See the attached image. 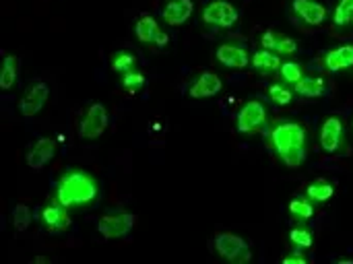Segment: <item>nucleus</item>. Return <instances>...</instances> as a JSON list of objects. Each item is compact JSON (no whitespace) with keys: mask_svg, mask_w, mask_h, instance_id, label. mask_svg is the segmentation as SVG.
I'll return each instance as SVG.
<instances>
[{"mask_svg":"<svg viewBox=\"0 0 353 264\" xmlns=\"http://www.w3.org/2000/svg\"><path fill=\"white\" fill-rule=\"evenodd\" d=\"M271 143L279 159L290 167L298 170L306 159V130L298 122H279L271 130Z\"/></svg>","mask_w":353,"mask_h":264,"instance_id":"nucleus-1","label":"nucleus"},{"mask_svg":"<svg viewBox=\"0 0 353 264\" xmlns=\"http://www.w3.org/2000/svg\"><path fill=\"white\" fill-rule=\"evenodd\" d=\"M97 182L83 170L66 172L56 186V203L62 207H85L97 199Z\"/></svg>","mask_w":353,"mask_h":264,"instance_id":"nucleus-2","label":"nucleus"},{"mask_svg":"<svg viewBox=\"0 0 353 264\" xmlns=\"http://www.w3.org/2000/svg\"><path fill=\"white\" fill-rule=\"evenodd\" d=\"M134 227V215L130 211H110L105 213L99 221H97V232L105 238V240H118L130 234V230Z\"/></svg>","mask_w":353,"mask_h":264,"instance_id":"nucleus-3","label":"nucleus"},{"mask_svg":"<svg viewBox=\"0 0 353 264\" xmlns=\"http://www.w3.org/2000/svg\"><path fill=\"white\" fill-rule=\"evenodd\" d=\"M108 128V110L101 103H91L79 122V136L85 141L99 139Z\"/></svg>","mask_w":353,"mask_h":264,"instance_id":"nucleus-4","label":"nucleus"},{"mask_svg":"<svg viewBox=\"0 0 353 264\" xmlns=\"http://www.w3.org/2000/svg\"><path fill=\"white\" fill-rule=\"evenodd\" d=\"M215 252L230 263H248L250 261L248 244L240 236H234V234L215 236Z\"/></svg>","mask_w":353,"mask_h":264,"instance_id":"nucleus-5","label":"nucleus"},{"mask_svg":"<svg viewBox=\"0 0 353 264\" xmlns=\"http://www.w3.org/2000/svg\"><path fill=\"white\" fill-rule=\"evenodd\" d=\"M203 21L213 27L230 29L238 23V10L228 0H213L203 8Z\"/></svg>","mask_w":353,"mask_h":264,"instance_id":"nucleus-6","label":"nucleus"},{"mask_svg":"<svg viewBox=\"0 0 353 264\" xmlns=\"http://www.w3.org/2000/svg\"><path fill=\"white\" fill-rule=\"evenodd\" d=\"M265 122H267V110H265V105L261 101L252 99V101L244 103L242 110L238 112L236 126H238V132L250 134V132L259 130Z\"/></svg>","mask_w":353,"mask_h":264,"instance_id":"nucleus-7","label":"nucleus"},{"mask_svg":"<svg viewBox=\"0 0 353 264\" xmlns=\"http://www.w3.org/2000/svg\"><path fill=\"white\" fill-rule=\"evenodd\" d=\"M48 95H50V87H48L43 81L33 83V85L27 89V93L23 95V99L19 101V112H21L23 116H27V118L39 114V112L43 110L46 101H48Z\"/></svg>","mask_w":353,"mask_h":264,"instance_id":"nucleus-8","label":"nucleus"},{"mask_svg":"<svg viewBox=\"0 0 353 264\" xmlns=\"http://www.w3.org/2000/svg\"><path fill=\"white\" fill-rule=\"evenodd\" d=\"M134 35L141 43H155V45H165L170 41L168 33L161 31L157 21L151 14H143L137 25H134Z\"/></svg>","mask_w":353,"mask_h":264,"instance_id":"nucleus-9","label":"nucleus"},{"mask_svg":"<svg viewBox=\"0 0 353 264\" xmlns=\"http://www.w3.org/2000/svg\"><path fill=\"white\" fill-rule=\"evenodd\" d=\"M56 149H58V145H56L54 139H50V136L37 139V141L31 145L29 153H27V165H29L31 170H41L46 163H50V161L54 159Z\"/></svg>","mask_w":353,"mask_h":264,"instance_id":"nucleus-10","label":"nucleus"},{"mask_svg":"<svg viewBox=\"0 0 353 264\" xmlns=\"http://www.w3.org/2000/svg\"><path fill=\"white\" fill-rule=\"evenodd\" d=\"M343 143V122L337 116H329L321 126V145L327 153H337Z\"/></svg>","mask_w":353,"mask_h":264,"instance_id":"nucleus-11","label":"nucleus"},{"mask_svg":"<svg viewBox=\"0 0 353 264\" xmlns=\"http://www.w3.org/2000/svg\"><path fill=\"white\" fill-rule=\"evenodd\" d=\"M221 87H223L221 79H219L215 72L205 70V72H201V74L192 81V85H190V89H188V95H190L192 99H205V97L217 95V93L221 91Z\"/></svg>","mask_w":353,"mask_h":264,"instance_id":"nucleus-12","label":"nucleus"},{"mask_svg":"<svg viewBox=\"0 0 353 264\" xmlns=\"http://www.w3.org/2000/svg\"><path fill=\"white\" fill-rule=\"evenodd\" d=\"M215 58L228 68H246L250 64L248 52L238 43H221V45H217Z\"/></svg>","mask_w":353,"mask_h":264,"instance_id":"nucleus-13","label":"nucleus"},{"mask_svg":"<svg viewBox=\"0 0 353 264\" xmlns=\"http://www.w3.org/2000/svg\"><path fill=\"white\" fill-rule=\"evenodd\" d=\"M192 10H194V2H192V0H170V2L163 6L161 17H163V21H165L168 25L180 27V25H184V23L190 19Z\"/></svg>","mask_w":353,"mask_h":264,"instance_id":"nucleus-14","label":"nucleus"},{"mask_svg":"<svg viewBox=\"0 0 353 264\" xmlns=\"http://www.w3.org/2000/svg\"><path fill=\"white\" fill-rule=\"evenodd\" d=\"M292 8H294V12H296L300 19H304V23H308V25H321V23H325V19H327V8H325V4L314 2V0H294V2H292Z\"/></svg>","mask_w":353,"mask_h":264,"instance_id":"nucleus-15","label":"nucleus"},{"mask_svg":"<svg viewBox=\"0 0 353 264\" xmlns=\"http://www.w3.org/2000/svg\"><path fill=\"white\" fill-rule=\"evenodd\" d=\"M41 221L46 223V227L50 232H64L70 225V217L66 213V207H62L60 203L46 205L41 209Z\"/></svg>","mask_w":353,"mask_h":264,"instance_id":"nucleus-16","label":"nucleus"},{"mask_svg":"<svg viewBox=\"0 0 353 264\" xmlns=\"http://www.w3.org/2000/svg\"><path fill=\"white\" fill-rule=\"evenodd\" d=\"M325 66L333 72L337 70H345L353 66V45L347 43V45H339L335 50H329L325 54Z\"/></svg>","mask_w":353,"mask_h":264,"instance_id":"nucleus-17","label":"nucleus"},{"mask_svg":"<svg viewBox=\"0 0 353 264\" xmlns=\"http://www.w3.org/2000/svg\"><path fill=\"white\" fill-rule=\"evenodd\" d=\"M250 64L259 72H273V70H279L281 68V58L277 54H273L271 50H259L250 58Z\"/></svg>","mask_w":353,"mask_h":264,"instance_id":"nucleus-18","label":"nucleus"},{"mask_svg":"<svg viewBox=\"0 0 353 264\" xmlns=\"http://www.w3.org/2000/svg\"><path fill=\"white\" fill-rule=\"evenodd\" d=\"M294 91L302 97H321L325 93V81L321 77H302L294 85Z\"/></svg>","mask_w":353,"mask_h":264,"instance_id":"nucleus-19","label":"nucleus"},{"mask_svg":"<svg viewBox=\"0 0 353 264\" xmlns=\"http://www.w3.org/2000/svg\"><path fill=\"white\" fill-rule=\"evenodd\" d=\"M17 66H19V60L17 56L8 54L4 56L2 60V70H0V89H10L17 81Z\"/></svg>","mask_w":353,"mask_h":264,"instance_id":"nucleus-20","label":"nucleus"},{"mask_svg":"<svg viewBox=\"0 0 353 264\" xmlns=\"http://www.w3.org/2000/svg\"><path fill=\"white\" fill-rule=\"evenodd\" d=\"M306 194H308V199H312L316 203H327L329 199H333L335 188L331 184H325V182H314V184L308 186Z\"/></svg>","mask_w":353,"mask_h":264,"instance_id":"nucleus-21","label":"nucleus"},{"mask_svg":"<svg viewBox=\"0 0 353 264\" xmlns=\"http://www.w3.org/2000/svg\"><path fill=\"white\" fill-rule=\"evenodd\" d=\"M31 209L27 207V205H17L14 207V211H12V225H14V230L17 232H25L27 227H29V223H31Z\"/></svg>","mask_w":353,"mask_h":264,"instance_id":"nucleus-22","label":"nucleus"},{"mask_svg":"<svg viewBox=\"0 0 353 264\" xmlns=\"http://www.w3.org/2000/svg\"><path fill=\"white\" fill-rule=\"evenodd\" d=\"M335 25H347L353 21V0H341L333 12Z\"/></svg>","mask_w":353,"mask_h":264,"instance_id":"nucleus-23","label":"nucleus"},{"mask_svg":"<svg viewBox=\"0 0 353 264\" xmlns=\"http://www.w3.org/2000/svg\"><path fill=\"white\" fill-rule=\"evenodd\" d=\"M279 72H281V79L288 81V83H292V85H296V83L304 77L302 66H300L298 62H281Z\"/></svg>","mask_w":353,"mask_h":264,"instance_id":"nucleus-24","label":"nucleus"},{"mask_svg":"<svg viewBox=\"0 0 353 264\" xmlns=\"http://www.w3.org/2000/svg\"><path fill=\"white\" fill-rule=\"evenodd\" d=\"M134 56L132 54H128V52H120V54H116L114 58H112V70H116V72H128V70H132V66H134Z\"/></svg>","mask_w":353,"mask_h":264,"instance_id":"nucleus-25","label":"nucleus"},{"mask_svg":"<svg viewBox=\"0 0 353 264\" xmlns=\"http://www.w3.org/2000/svg\"><path fill=\"white\" fill-rule=\"evenodd\" d=\"M145 85V74L143 72H137V70H128L122 74V87L130 93L139 91L141 87Z\"/></svg>","mask_w":353,"mask_h":264,"instance_id":"nucleus-26","label":"nucleus"},{"mask_svg":"<svg viewBox=\"0 0 353 264\" xmlns=\"http://www.w3.org/2000/svg\"><path fill=\"white\" fill-rule=\"evenodd\" d=\"M290 213L296 215L298 219H310V217L314 215V209H312V205H310L308 201H304V199H294V201L290 203Z\"/></svg>","mask_w":353,"mask_h":264,"instance_id":"nucleus-27","label":"nucleus"},{"mask_svg":"<svg viewBox=\"0 0 353 264\" xmlns=\"http://www.w3.org/2000/svg\"><path fill=\"white\" fill-rule=\"evenodd\" d=\"M269 97L277 103V105H290L292 103V91L283 85H271L269 87Z\"/></svg>","mask_w":353,"mask_h":264,"instance_id":"nucleus-28","label":"nucleus"},{"mask_svg":"<svg viewBox=\"0 0 353 264\" xmlns=\"http://www.w3.org/2000/svg\"><path fill=\"white\" fill-rule=\"evenodd\" d=\"M290 240L292 244H296L298 248H310L312 246V234L308 230H302V227H296L290 232Z\"/></svg>","mask_w":353,"mask_h":264,"instance_id":"nucleus-29","label":"nucleus"},{"mask_svg":"<svg viewBox=\"0 0 353 264\" xmlns=\"http://www.w3.org/2000/svg\"><path fill=\"white\" fill-rule=\"evenodd\" d=\"M279 54H285V56H292V54H296V50H298V41L296 39H292V37H281L279 41H277V48H275Z\"/></svg>","mask_w":353,"mask_h":264,"instance_id":"nucleus-30","label":"nucleus"},{"mask_svg":"<svg viewBox=\"0 0 353 264\" xmlns=\"http://www.w3.org/2000/svg\"><path fill=\"white\" fill-rule=\"evenodd\" d=\"M277 41H279V37H277L275 31H265V35H263V39H261L263 50H275V48H277Z\"/></svg>","mask_w":353,"mask_h":264,"instance_id":"nucleus-31","label":"nucleus"},{"mask_svg":"<svg viewBox=\"0 0 353 264\" xmlns=\"http://www.w3.org/2000/svg\"><path fill=\"white\" fill-rule=\"evenodd\" d=\"M283 264H306V256L304 254H290L283 258Z\"/></svg>","mask_w":353,"mask_h":264,"instance_id":"nucleus-32","label":"nucleus"}]
</instances>
